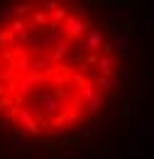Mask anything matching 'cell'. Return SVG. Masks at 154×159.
I'll use <instances>...</instances> for the list:
<instances>
[{
  "label": "cell",
  "mask_w": 154,
  "mask_h": 159,
  "mask_svg": "<svg viewBox=\"0 0 154 159\" xmlns=\"http://www.w3.org/2000/svg\"><path fill=\"white\" fill-rule=\"evenodd\" d=\"M117 76H122L125 81H132V71H130V66H122V69L117 71Z\"/></svg>",
  "instance_id": "5bb4252c"
},
{
  "label": "cell",
  "mask_w": 154,
  "mask_h": 159,
  "mask_svg": "<svg viewBox=\"0 0 154 159\" xmlns=\"http://www.w3.org/2000/svg\"><path fill=\"white\" fill-rule=\"evenodd\" d=\"M5 30H7V34L12 37V39H20V42H25L27 37H29V22L27 20H20V17H15L12 22H7L5 25Z\"/></svg>",
  "instance_id": "3957f363"
},
{
  "label": "cell",
  "mask_w": 154,
  "mask_h": 159,
  "mask_svg": "<svg viewBox=\"0 0 154 159\" xmlns=\"http://www.w3.org/2000/svg\"><path fill=\"white\" fill-rule=\"evenodd\" d=\"M34 7H37L34 2H12L15 17H20V20H27V17L32 15V10H34Z\"/></svg>",
  "instance_id": "ba28073f"
},
{
  "label": "cell",
  "mask_w": 154,
  "mask_h": 159,
  "mask_svg": "<svg viewBox=\"0 0 154 159\" xmlns=\"http://www.w3.org/2000/svg\"><path fill=\"white\" fill-rule=\"evenodd\" d=\"M130 118H132V108H130V105H122V120L127 122Z\"/></svg>",
  "instance_id": "9a60e30c"
},
{
  "label": "cell",
  "mask_w": 154,
  "mask_h": 159,
  "mask_svg": "<svg viewBox=\"0 0 154 159\" xmlns=\"http://www.w3.org/2000/svg\"><path fill=\"white\" fill-rule=\"evenodd\" d=\"M0 20H5V25L15 20V10H12V2H7V5H2V7H0Z\"/></svg>",
  "instance_id": "7c38bea8"
},
{
  "label": "cell",
  "mask_w": 154,
  "mask_h": 159,
  "mask_svg": "<svg viewBox=\"0 0 154 159\" xmlns=\"http://www.w3.org/2000/svg\"><path fill=\"white\" fill-rule=\"evenodd\" d=\"M93 25H96L93 20H86V22H83V20H78V17H74V15H69V17L64 20V25H61V27H64V30H61L64 42L71 44L74 39H81L88 30H93Z\"/></svg>",
  "instance_id": "6da1fadb"
},
{
  "label": "cell",
  "mask_w": 154,
  "mask_h": 159,
  "mask_svg": "<svg viewBox=\"0 0 154 159\" xmlns=\"http://www.w3.org/2000/svg\"><path fill=\"white\" fill-rule=\"evenodd\" d=\"M69 49H71V44L69 42H59V44H54L52 49H49V59H52V64H64V59L69 57Z\"/></svg>",
  "instance_id": "5b68a950"
},
{
  "label": "cell",
  "mask_w": 154,
  "mask_h": 159,
  "mask_svg": "<svg viewBox=\"0 0 154 159\" xmlns=\"http://www.w3.org/2000/svg\"><path fill=\"white\" fill-rule=\"evenodd\" d=\"M52 159H66V157H59V154H52Z\"/></svg>",
  "instance_id": "2e32d148"
},
{
  "label": "cell",
  "mask_w": 154,
  "mask_h": 159,
  "mask_svg": "<svg viewBox=\"0 0 154 159\" xmlns=\"http://www.w3.org/2000/svg\"><path fill=\"white\" fill-rule=\"evenodd\" d=\"M0 122L7 125V127H15V130H17V108L12 105L10 110H5V113L0 115Z\"/></svg>",
  "instance_id": "9c48e42d"
},
{
  "label": "cell",
  "mask_w": 154,
  "mask_h": 159,
  "mask_svg": "<svg viewBox=\"0 0 154 159\" xmlns=\"http://www.w3.org/2000/svg\"><path fill=\"white\" fill-rule=\"evenodd\" d=\"M96 69H98V76H103V79H117V59L115 57H100Z\"/></svg>",
  "instance_id": "277c9868"
},
{
  "label": "cell",
  "mask_w": 154,
  "mask_h": 159,
  "mask_svg": "<svg viewBox=\"0 0 154 159\" xmlns=\"http://www.w3.org/2000/svg\"><path fill=\"white\" fill-rule=\"evenodd\" d=\"M71 12H69V5H64V2H59L57 7L49 12V20H52V27H59V25H64V20L69 17ZM49 27V30H52Z\"/></svg>",
  "instance_id": "8992f818"
},
{
  "label": "cell",
  "mask_w": 154,
  "mask_h": 159,
  "mask_svg": "<svg viewBox=\"0 0 154 159\" xmlns=\"http://www.w3.org/2000/svg\"><path fill=\"white\" fill-rule=\"evenodd\" d=\"M103 105H105L103 96H96V98H91V100H86V103H83V110H86V113H100V110H103Z\"/></svg>",
  "instance_id": "8fae6325"
},
{
  "label": "cell",
  "mask_w": 154,
  "mask_h": 159,
  "mask_svg": "<svg viewBox=\"0 0 154 159\" xmlns=\"http://www.w3.org/2000/svg\"><path fill=\"white\" fill-rule=\"evenodd\" d=\"M100 5H103V7L108 10V15H110V20H113V22H117V25L122 22V17H125V12L120 10V7H122L120 2H110V0H108V2H100Z\"/></svg>",
  "instance_id": "52a82bcc"
},
{
  "label": "cell",
  "mask_w": 154,
  "mask_h": 159,
  "mask_svg": "<svg viewBox=\"0 0 154 159\" xmlns=\"http://www.w3.org/2000/svg\"><path fill=\"white\" fill-rule=\"evenodd\" d=\"M105 44V34L100 32V30H88L83 37H81V47L86 49V52H100V47Z\"/></svg>",
  "instance_id": "7a4b0ae2"
},
{
  "label": "cell",
  "mask_w": 154,
  "mask_h": 159,
  "mask_svg": "<svg viewBox=\"0 0 154 159\" xmlns=\"http://www.w3.org/2000/svg\"><path fill=\"white\" fill-rule=\"evenodd\" d=\"M120 30L127 32V34H135V20H125L122 25H120Z\"/></svg>",
  "instance_id": "4fadbf2b"
},
{
  "label": "cell",
  "mask_w": 154,
  "mask_h": 159,
  "mask_svg": "<svg viewBox=\"0 0 154 159\" xmlns=\"http://www.w3.org/2000/svg\"><path fill=\"white\" fill-rule=\"evenodd\" d=\"M113 49H117L125 59H130V39L127 37H122V34H117L115 37V44H113Z\"/></svg>",
  "instance_id": "30bf717a"
}]
</instances>
